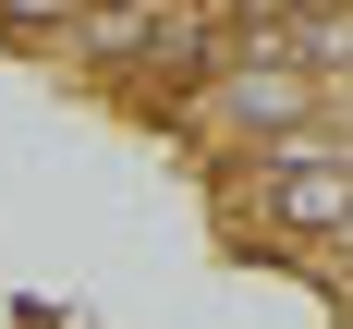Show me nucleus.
Returning a JSON list of instances; mask_svg holds the SVG:
<instances>
[{
	"label": "nucleus",
	"mask_w": 353,
	"mask_h": 329,
	"mask_svg": "<svg viewBox=\"0 0 353 329\" xmlns=\"http://www.w3.org/2000/svg\"><path fill=\"white\" fill-rule=\"evenodd\" d=\"M73 12H85V0H0V37H12L25 61H49V49L73 37Z\"/></svg>",
	"instance_id": "f257e3e1"
}]
</instances>
